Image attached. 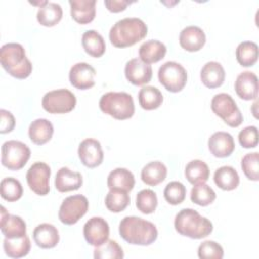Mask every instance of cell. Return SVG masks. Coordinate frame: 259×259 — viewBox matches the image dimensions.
I'll return each mask as SVG.
<instances>
[{
	"instance_id": "25",
	"label": "cell",
	"mask_w": 259,
	"mask_h": 259,
	"mask_svg": "<svg viewBox=\"0 0 259 259\" xmlns=\"http://www.w3.org/2000/svg\"><path fill=\"white\" fill-rule=\"evenodd\" d=\"M54 134L52 122L46 118H37L33 120L28 127V136L35 145H44L48 143Z\"/></svg>"
},
{
	"instance_id": "16",
	"label": "cell",
	"mask_w": 259,
	"mask_h": 259,
	"mask_svg": "<svg viewBox=\"0 0 259 259\" xmlns=\"http://www.w3.org/2000/svg\"><path fill=\"white\" fill-rule=\"evenodd\" d=\"M0 229L5 238L14 239L26 235V224L19 217L10 214L6 211L4 206H1Z\"/></svg>"
},
{
	"instance_id": "7",
	"label": "cell",
	"mask_w": 259,
	"mask_h": 259,
	"mask_svg": "<svg viewBox=\"0 0 259 259\" xmlns=\"http://www.w3.org/2000/svg\"><path fill=\"white\" fill-rule=\"evenodd\" d=\"M29 158L30 149L20 141H6L1 147V163L9 170H20Z\"/></svg>"
},
{
	"instance_id": "40",
	"label": "cell",
	"mask_w": 259,
	"mask_h": 259,
	"mask_svg": "<svg viewBox=\"0 0 259 259\" xmlns=\"http://www.w3.org/2000/svg\"><path fill=\"white\" fill-rule=\"evenodd\" d=\"M241 167L246 177L253 181L259 180V154L258 152L246 154L241 161Z\"/></svg>"
},
{
	"instance_id": "42",
	"label": "cell",
	"mask_w": 259,
	"mask_h": 259,
	"mask_svg": "<svg viewBox=\"0 0 259 259\" xmlns=\"http://www.w3.org/2000/svg\"><path fill=\"white\" fill-rule=\"evenodd\" d=\"M197 255L200 259H222L224 257V249L219 243L208 240L198 246Z\"/></svg>"
},
{
	"instance_id": "1",
	"label": "cell",
	"mask_w": 259,
	"mask_h": 259,
	"mask_svg": "<svg viewBox=\"0 0 259 259\" xmlns=\"http://www.w3.org/2000/svg\"><path fill=\"white\" fill-rule=\"evenodd\" d=\"M118 231L120 237L132 245L149 246L158 237V230L153 223L135 215L124 217L119 223Z\"/></svg>"
},
{
	"instance_id": "13",
	"label": "cell",
	"mask_w": 259,
	"mask_h": 259,
	"mask_svg": "<svg viewBox=\"0 0 259 259\" xmlns=\"http://www.w3.org/2000/svg\"><path fill=\"white\" fill-rule=\"evenodd\" d=\"M78 156L82 164L88 168H95L103 161V151L99 141L88 138L83 140L78 147Z\"/></svg>"
},
{
	"instance_id": "32",
	"label": "cell",
	"mask_w": 259,
	"mask_h": 259,
	"mask_svg": "<svg viewBox=\"0 0 259 259\" xmlns=\"http://www.w3.org/2000/svg\"><path fill=\"white\" fill-rule=\"evenodd\" d=\"M138 99L142 108L153 110L160 107L163 102V95L157 87L144 86L139 91Z\"/></svg>"
},
{
	"instance_id": "41",
	"label": "cell",
	"mask_w": 259,
	"mask_h": 259,
	"mask_svg": "<svg viewBox=\"0 0 259 259\" xmlns=\"http://www.w3.org/2000/svg\"><path fill=\"white\" fill-rule=\"evenodd\" d=\"M186 195V187L179 181L169 182L164 189V197L166 201L172 205L180 204Z\"/></svg>"
},
{
	"instance_id": "11",
	"label": "cell",
	"mask_w": 259,
	"mask_h": 259,
	"mask_svg": "<svg viewBox=\"0 0 259 259\" xmlns=\"http://www.w3.org/2000/svg\"><path fill=\"white\" fill-rule=\"evenodd\" d=\"M51 168L45 162H35L26 173V181L29 188L37 195H47L50 191Z\"/></svg>"
},
{
	"instance_id": "38",
	"label": "cell",
	"mask_w": 259,
	"mask_h": 259,
	"mask_svg": "<svg viewBox=\"0 0 259 259\" xmlns=\"http://www.w3.org/2000/svg\"><path fill=\"white\" fill-rule=\"evenodd\" d=\"M23 194V188L19 180L6 177L1 180V197L9 202L18 200Z\"/></svg>"
},
{
	"instance_id": "26",
	"label": "cell",
	"mask_w": 259,
	"mask_h": 259,
	"mask_svg": "<svg viewBox=\"0 0 259 259\" xmlns=\"http://www.w3.org/2000/svg\"><path fill=\"white\" fill-rule=\"evenodd\" d=\"M107 186L109 189H119L128 192L135 186V176L125 168H116L108 174Z\"/></svg>"
},
{
	"instance_id": "33",
	"label": "cell",
	"mask_w": 259,
	"mask_h": 259,
	"mask_svg": "<svg viewBox=\"0 0 259 259\" xmlns=\"http://www.w3.org/2000/svg\"><path fill=\"white\" fill-rule=\"evenodd\" d=\"M184 174L186 179L194 185L208 180L209 168L207 164L201 160H192L186 165Z\"/></svg>"
},
{
	"instance_id": "44",
	"label": "cell",
	"mask_w": 259,
	"mask_h": 259,
	"mask_svg": "<svg viewBox=\"0 0 259 259\" xmlns=\"http://www.w3.org/2000/svg\"><path fill=\"white\" fill-rule=\"evenodd\" d=\"M15 126V118L13 114L5 109L0 110V133H10Z\"/></svg>"
},
{
	"instance_id": "21",
	"label": "cell",
	"mask_w": 259,
	"mask_h": 259,
	"mask_svg": "<svg viewBox=\"0 0 259 259\" xmlns=\"http://www.w3.org/2000/svg\"><path fill=\"white\" fill-rule=\"evenodd\" d=\"M83 178L79 172H74L68 167H62L58 170L55 178V187L60 192L77 190L82 186Z\"/></svg>"
},
{
	"instance_id": "28",
	"label": "cell",
	"mask_w": 259,
	"mask_h": 259,
	"mask_svg": "<svg viewBox=\"0 0 259 259\" xmlns=\"http://www.w3.org/2000/svg\"><path fill=\"white\" fill-rule=\"evenodd\" d=\"M167 176V167L160 161H153L145 165L141 171V178L144 183L150 186L158 185Z\"/></svg>"
},
{
	"instance_id": "39",
	"label": "cell",
	"mask_w": 259,
	"mask_h": 259,
	"mask_svg": "<svg viewBox=\"0 0 259 259\" xmlns=\"http://www.w3.org/2000/svg\"><path fill=\"white\" fill-rule=\"evenodd\" d=\"M158 205L157 194L151 189H143L138 192L136 197L137 208L145 214L153 213Z\"/></svg>"
},
{
	"instance_id": "45",
	"label": "cell",
	"mask_w": 259,
	"mask_h": 259,
	"mask_svg": "<svg viewBox=\"0 0 259 259\" xmlns=\"http://www.w3.org/2000/svg\"><path fill=\"white\" fill-rule=\"evenodd\" d=\"M132 1L128 0H105L104 4L106 8L111 12H120L123 11Z\"/></svg>"
},
{
	"instance_id": "2",
	"label": "cell",
	"mask_w": 259,
	"mask_h": 259,
	"mask_svg": "<svg viewBox=\"0 0 259 259\" xmlns=\"http://www.w3.org/2000/svg\"><path fill=\"white\" fill-rule=\"evenodd\" d=\"M147 24L138 17H125L116 21L109 30V40L116 48L132 47L146 37Z\"/></svg>"
},
{
	"instance_id": "8",
	"label": "cell",
	"mask_w": 259,
	"mask_h": 259,
	"mask_svg": "<svg viewBox=\"0 0 259 259\" xmlns=\"http://www.w3.org/2000/svg\"><path fill=\"white\" fill-rule=\"evenodd\" d=\"M160 83L170 92L181 91L187 82V73L182 65L174 61L164 63L158 71Z\"/></svg>"
},
{
	"instance_id": "20",
	"label": "cell",
	"mask_w": 259,
	"mask_h": 259,
	"mask_svg": "<svg viewBox=\"0 0 259 259\" xmlns=\"http://www.w3.org/2000/svg\"><path fill=\"white\" fill-rule=\"evenodd\" d=\"M35 244L41 249H52L56 247L60 241L58 229L48 223H44L35 227L32 233Z\"/></svg>"
},
{
	"instance_id": "43",
	"label": "cell",
	"mask_w": 259,
	"mask_h": 259,
	"mask_svg": "<svg viewBox=\"0 0 259 259\" xmlns=\"http://www.w3.org/2000/svg\"><path fill=\"white\" fill-rule=\"evenodd\" d=\"M239 143L243 148H255L258 145V130L255 125L244 127L238 135Z\"/></svg>"
},
{
	"instance_id": "9",
	"label": "cell",
	"mask_w": 259,
	"mask_h": 259,
	"mask_svg": "<svg viewBox=\"0 0 259 259\" xmlns=\"http://www.w3.org/2000/svg\"><path fill=\"white\" fill-rule=\"evenodd\" d=\"M76 96L68 89H57L47 92L41 100L42 108L49 113H68L76 106Z\"/></svg>"
},
{
	"instance_id": "29",
	"label": "cell",
	"mask_w": 259,
	"mask_h": 259,
	"mask_svg": "<svg viewBox=\"0 0 259 259\" xmlns=\"http://www.w3.org/2000/svg\"><path fill=\"white\" fill-rule=\"evenodd\" d=\"M213 181L221 189L230 191L238 187L240 177L236 169L232 166H222L215 170Z\"/></svg>"
},
{
	"instance_id": "4",
	"label": "cell",
	"mask_w": 259,
	"mask_h": 259,
	"mask_svg": "<svg viewBox=\"0 0 259 259\" xmlns=\"http://www.w3.org/2000/svg\"><path fill=\"white\" fill-rule=\"evenodd\" d=\"M174 228L181 236L191 239L205 238L213 230L212 223L192 208H183L175 215Z\"/></svg>"
},
{
	"instance_id": "24",
	"label": "cell",
	"mask_w": 259,
	"mask_h": 259,
	"mask_svg": "<svg viewBox=\"0 0 259 259\" xmlns=\"http://www.w3.org/2000/svg\"><path fill=\"white\" fill-rule=\"evenodd\" d=\"M167 53L166 46L157 39H150L143 42L139 49V57L146 64L157 63Z\"/></svg>"
},
{
	"instance_id": "23",
	"label": "cell",
	"mask_w": 259,
	"mask_h": 259,
	"mask_svg": "<svg viewBox=\"0 0 259 259\" xmlns=\"http://www.w3.org/2000/svg\"><path fill=\"white\" fill-rule=\"evenodd\" d=\"M226 78L224 67L215 61L207 62L200 71V79L204 86L213 89L223 85Z\"/></svg>"
},
{
	"instance_id": "15",
	"label": "cell",
	"mask_w": 259,
	"mask_h": 259,
	"mask_svg": "<svg viewBox=\"0 0 259 259\" xmlns=\"http://www.w3.org/2000/svg\"><path fill=\"white\" fill-rule=\"evenodd\" d=\"M125 78L134 85L142 86L151 81L153 70L151 65L144 63L141 59L130 60L124 67Z\"/></svg>"
},
{
	"instance_id": "35",
	"label": "cell",
	"mask_w": 259,
	"mask_h": 259,
	"mask_svg": "<svg viewBox=\"0 0 259 259\" xmlns=\"http://www.w3.org/2000/svg\"><path fill=\"white\" fill-rule=\"evenodd\" d=\"M105 206L111 212H120L130 204L131 197L127 191L119 189H109L105 196Z\"/></svg>"
},
{
	"instance_id": "17",
	"label": "cell",
	"mask_w": 259,
	"mask_h": 259,
	"mask_svg": "<svg viewBox=\"0 0 259 259\" xmlns=\"http://www.w3.org/2000/svg\"><path fill=\"white\" fill-rule=\"evenodd\" d=\"M235 90L237 95L244 100L257 99L258 78L256 74L251 71H245L239 74L235 81Z\"/></svg>"
},
{
	"instance_id": "3",
	"label": "cell",
	"mask_w": 259,
	"mask_h": 259,
	"mask_svg": "<svg viewBox=\"0 0 259 259\" xmlns=\"http://www.w3.org/2000/svg\"><path fill=\"white\" fill-rule=\"evenodd\" d=\"M2 68L17 79L27 78L32 71V64L26 57L24 48L17 42H8L0 49Z\"/></svg>"
},
{
	"instance_id": "34",
	"label": "cell",
	"mask_w": 259,
	"mask_h": 259,
	"mask_svg": "<svg viewBox=\"0 0 259 259\" xmlns=\"http://www.w3.org/2000/svg\"><path fill=\"white\" fill-rule=\"evenodd\" d=\"M236 59L243 67H251L258 60V46L254 41H242L236 49Z\"/></svg>"
},
{
	"instance_id": "19",
	"label": "cell",
	"mask_w": 259,
	"mask_h": 259,
	"mask_svg": "<svg viewBox=\"0 0 259 259\" xmlns=\"http://www.w3.org/2000/svg\"><path fill=\"white\" fill-rule=\"evenodd\" d=\"M205 39L204 31L196 25L184 27L179 34V44L181 48L188 52H197L202 49Z\"/></svg>"
},
{
	"instance_id": "30",
	"label": "cell",
	"mask_w": 259,
	"mask_h": 259,
	"mask_svg": "<svg viewBox=\"0 0 259 259\" xmlns=\"http://www.w3.org/2000/svg\"><path fill=\"white\" fill-rule=\"evenodd\" d=\"M63 16V9L60 4L55 2H48L46 5L38 7L36 13V19L40 25L54 26L56 25Z\"/></svg>"
},
{
	"instance_id": "10",
	"label": "cell",
	"mask_w": 259,
	"mask_h": 259,
	"mask_svg": "<svg viewBox=\"0 0 259 259\" xmlns=\"http://www.w3.org/2000/svg\"><path fill=\"white\" fill-rule=\"evenodd\" d=\"M88 199L82 194H75L65 198L59 209V220L65 225L76 224L88 210Z\"/></svg>"
},
{
	"instance_id": "22",
	"label": "cell",
	"mask_w": 259,
	"mask_h": 259,
	"mask_svg": "<svg viewBox=\"0 0 259 259\" xmlns=\"http://www.w3.org/2000/svg\"><path fill=\"white\" fill-rule=\"evenodd\" d=\"M69 4L71 6V16L76 22L87 24L95 18V0H70Z\"/></svg>"
},
{
	"instance_id": "27",
	"label": "cell",
	"mask_w": 259,
	"mask_h": 259,
	"mask_svg": "<svg viewBox=\"0 0 259 259\" xmlns=\"http://www.w3.org/2000/svg\"><path fill=\"white\" fill-rule=\"evenodd\" d=\"M82 46L84 51L91 57L99 58L105 53V41L103 36L94 29L87 30L82 35Z\"/></svg>"
},
{
	"instance_id": "37",
	"label": "cell",
	"mask_w": 259,
	"mask_h": 259,
	"mask_svg": "<svg viewBox=\"0 0 259 259\" xmlns=\"http://www.w3.org/2000/svg\"><path fill=\"white\" fill-rule=\"evenodd\" d=\"M93 256L95 259H121L124 254L116 241L107 239L103 244L95 247Z\"/></svg>"
},
{
	"instance_id": "14",
	"label": "cell",
	"mask_w": 259,
	"mask_h": 259,
	"mask_svg": "<svg viewBox=\"0 0 259 259\" xmlns=\"http://www.w3.org/2000/svg\"><path fill=\"white\" fill-rule=\"evenodd\" d=\"M96 75L95 69L85 62L76 63L69 72L70 83L77 89L86 90L94 86V77Z\"/></svg>"
},
{
	"instance_id": "36",
	"label": "cell",
	"mask_w": 259,
	"mask_h": 259,
	"mask_svg": "<svg viewBox=\"0 0 259 259\" xmlns=\"http://www.w3.org/2000/svg\"><path fill=\"white\" fill-rule=\"evenodd\" d=\"M215 197L217 194L214 190L205 182L194 184L190 191L191 201L200 206L209 205L214 201Z\"/></svg>"
},
{
	"instance_id": "12",
	"label": "cell",
	"mask_w": 259,
	"mask_h": 259,
	"mask_svg": "<svg viewBox=\"0 0 259 259\" xmlns=\"http://www.w3.org/2000/svg\"><path fill=\"white\" fill-rule=\"evenodd\" d=\"M83 234L89 245L100 246L109 237V225L101 217H92L85 223Z\"/></svg>"
},
{
	"instance_id": "6",
	"label": "cell",
	"mask_w": 259,
	"mask_h": 259,
	"mask_svg": "<svg viewBox=\"0 0 259 259\" xmlns=\"http://www.w3.org/2000/svg\"><path fill=\"white\" fill-rule=\"evenodd\" d=\"M210 107L213 113L231 127H238L243 122V115L230 94H215L211 99Z\"/></svg>"
},
{
	"instance_id": "31",
	"label": "cell",
	"mask_w": 259,
	"mask_h": 259,
	"mask_svg": "<svg viewBox=\"0 0 259 259\" xmlns=\"http://www.w3.org/2000/svg\"><path fill=\"white\" fill-rule=\"evenodd\" d=\"M3 249L8 257L21 258L29 253L30 240L27 235L14 239L5 238L3 240Z\"/></svg>"
},
{
	"instance_id": "18",
	"label": "cell",
	"mask_w": 259,
	"mask_h": 259,
	"mask_svg": "<svg viewBox=\"0 0 259 259\" xmlns=\"http://www.w3.org/2000/svg\"><path fill=\"white\" fill-rule=\"evenodd\" d=\"M208 149L214 157H229L235 150L234 138L227 132H215L208 139Z\"/></svg>"
},
{
	"instance_id": "5",
	"label": "cell",
	"mask_w": 259,
	"mask_h": 259,
	"mask_svg": "<svg viewBox=\"0 0 259 259\" xmlns=\"http://www.w3.org/2000/svg\"><path fill=\"white\" fill-rule=\"evenodd\" d=\"M99 108L105 114L115 119L131 118L135 113V103L131 94L126 92H107L99 100Z\"/></svg>"
}]
</instances>
